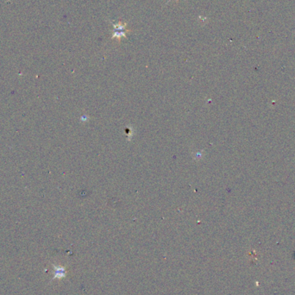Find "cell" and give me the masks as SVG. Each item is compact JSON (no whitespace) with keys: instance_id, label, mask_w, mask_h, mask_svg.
Returning a JSON list of instances; mask_svg holds the SVG:
<instances>
[{"instance_id":"3","label":"cell","mask_w":295,"mask_h":295,"mask_svg":"<svg viewBox=\"0 0 295 295\" xmlns=\"http://www.w3.org/2000/svg\"><path fill=\"white\" fill-rule=\"evenodd\" d=\"M170 1H171V0H168V2H170ZM176 1H178V0H176Z\"/></svg>"},{"instance_id":"1","label":"cell","mask_w":295,"mask_h":295,"mask_svg":"<svg viewBox=\"0 0 295 295\" xmlns=\"http://www.w3.org/2000/svg\"><path fill=\"white\" fill-rule=\"evenodd\" d=\"M113 26L112 36V39H117L120 40L122 37H127V33L129 32L130 30L126 29L127 23H123V22H118L117 23H112Z\"/></svg>"},{"instance_id":"2","label":"cell","mask_w":295,"mask_h":295,"mask_svg":"<svg viewBox=\"0 0 295 295\" xmlns=\"http://www.w3.org/2000/svg\"><path fill=\"white\" fill-rule=\"evenodd\" d=\"M66 271L64 267H55V274H54V278L55 279H60L65 276Z\"/></svg>"}]
</instances>
